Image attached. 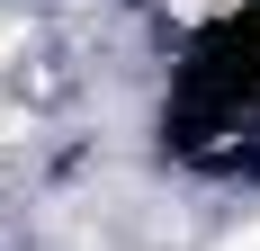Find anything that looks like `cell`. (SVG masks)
Returning <instances> with one entry per match:
<instances>
[{"label":"cell","instance_id":"cell-4","mask_svg":"<svg viewBox=\"0 0 260 251\" xmlns=\"http://www.w3.org/2000/svg\"><path fill=\"white\" fill-rule=\"evenodd\" d=\"M9 45H18V18H0V54H9Z\"/></svg>","mask_w":260,"mask_h":251},{"label":"cell","instance_id":"cell-2","mask_svg":"<svg viewBox=\"0 0 260 251\" xmlns=\"http://www.w3.org/2000/svg\"><path fill=\"white\" fill-rule=\"evenodd\" d=\"M18 135H27V117H18V108H0V144H18Z\"/></svg>","mask_w":260,"mask_h":251},{"label":"cell","instance_id":"cell-3","mask_svg":"<svg viewBox=\"0 0 260 251\" xmlns=\"http://www.w3.org/2000/svg\"><path fill=\"white\" fill-rule=\"evenodd\" d=\"M224 251H260V225H251V233H234V242H224Z\"/></svg>","mask_w":260,"mask_h":251},{"label":"cell","instance_id":"cell-1","mask_svg":"<svg viewBox=\"0 0 260 251\" xmlns=\"http://www.w3.org/2000/svg\"><path fill=\"white\" fill-rule=\"evenodd\" d=\"M180 18H207V9H234V0H171Z\"/></svg>","mask_w":260,"mask_h":251}]
</instances>
